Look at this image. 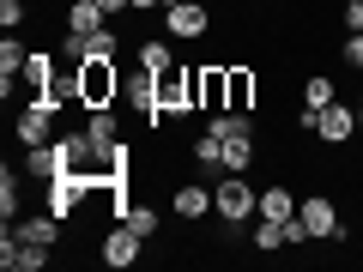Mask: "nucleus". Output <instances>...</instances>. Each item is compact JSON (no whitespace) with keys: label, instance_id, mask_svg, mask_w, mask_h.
<instances>
[{"label":"nucleus","instance_id":"0eeeda50","mask_svg":"<svg viewBox=\"0 0 363 272\" xmlns=\"http://www.w3.org/2000/svg\"><path fill=\"white\" fill-rule=\"evenodd\" d=\"M224 67L230 61H206V67H194V109H224L230 103V79H224Z\"/></svg>","mask_w":363,"mask_h":272},{"label":"nucleus","instance_id":"c85d7f7f","mask_svg":"<svg viewBox=\"0 0 363 272\" xmlns=\"http://www.w3.org/2000/svg\"><path fill=\"white\" fill-rule=\"evenodd\" d=\"M345 30H363V0H351V6H345Z\"/></svg>","mask_w":363,"mask_h":272},{"label":"nucleus","instance_id":"7ed1b4c3","mask_svg":"<svg viewBox=\"0 0 363 272\" xmlns=\"http://www.w3.org/2000/svg\"><path fill=\"white\" fill-rule=\"evenodd\" d=\"M194 109V67H169V73H157V115H188Z\"/></svg>","mask_w":363,"mask_h":272},{"label":"nucleus","instance_id":"ddd939ff","mask_svg":"<svg viewBox=\"0 0 363 272\" xmlns=\"http://www.w3.org/2000/svg\"><path fill=\"white\" fill-rule=\"evenodd\" d=\"M13 236H18V242H37V248H55V242H61V218H55L49 206H43V212H18Z\"/></svg>","mask_w":363,"mask_h":272},{"label":"nucleus","instance_id":"dca6fc26","mask_svg":"<svg viewBox=\"0 0 363 272\" xmlns=\"http://www.w3.org/2000/svg\"><path fill=\"white\" fill-rule=\"evenodd\" d=\"M218 140V133H212ZM224 145V176H248L255 169V133H230V140H218Z\"/></svg>","mask_w":363,"mask_h":272},{"label":"nucleus","instance_id":"cd10ccee","mask_svg":"<svg viewBox=\"0 0 363 272\" xmlns=\"http://www.w3.org/2000/svg\"><path fill=\"white\" fill-rule=\"evenodd\" d=\"M345 61L351 73H363V30H345Z\"/></svg>","mask_w":363,"mask_h":272},{"label":"nucleus","instance_id":"1a4fd4ad","mask_svg":"<svg viewBox=\"0 0 363 272\" xmlns=\"http://www.w3.org/2000/svg\"><path fill=\"white\" fill-rule=\"evenodd\" d=\"M140 248H145V236L140 230H128V224H109L104 230V242H97V254H104V266H133V260H140Z\"/></svg>","mask_w":363,"mask_h":272},{"label":"nucleus","instance_id":"393cba45","mask_svg":"<svg viewBox=\"0 0 363 272\" xmlns=\"http://www.w3.org/2000/svg\"><path fill=\"white\" fill-rule=\"evenodd\" d=\"M140 67H152V73H169V67H176V55H169L164 42L152 37V42H140Z\"/></svg>","mask_w":363,"mask_h":272},{"label":"nucleus","instance_id":"b1692460","mask_svg":"<svg viewBox=\"0 0 363 272\" xmlns=\"http://www.w3.org/2000/svg\"><path fill=\"white\" fill-rule=\"evenodd\" d=\"M18 212H25V194H18V176H13V169H0V218L13 224Z\"/></svg>","mask_w":363,"mask_h":272},{"label":"nucleus","instance_id":"5701e85b","mask_svg":"<svg viewBox=\"0 0 363 272\" xmlns=\"http://www.w3.org/2000/svg\"><path fill=\"white\" fill-rule=\"evenodd\" d=\"M279 248H291L285 242V224H279V218H260L255 224V254H279Z\"/></svg>","mask_w":363,"mask_h":272},{"label":"nucleus","instance_id":"6e6552de","mask_svg":"<svg viewBox=\"0 0 363 272\" xmlns=\"http://www.w3.org/2000/svg\"><path fill=\"white\" fill-rule=\"evenodd\" d=\"M357 128H363V115H357L351 103H339V97L315 115V133H321L327 145H351V140H357Z\"/></svg>","mask_w":363,"mask_h":272},{"label":"nucleus","instance_id":"f3484780","mask_svg":"<svg viewBox=\"0 0 363 272\" xmlns=\"http://www.w3.org/2000/svg\"><path fill=\"white\" fill-rule=\"evenodd\" d=\"M224 79H230V103H224V109H242V115H248V109H255V91H260V79H255V67H224Z\"/></svg>","mask_w":363,"mask_h":272},{"label":"nucleus","instance_id":"423d86ee","mask_svg":"<svg viewBox=\"0 0 363 272\" xmlns=\"http://www.w3.org/2000/svg\"><path fill=\"white\" fill-rule=\"evenodd\" d=\"M297 212H303V224H309V236H315V242H345V224H339V206H333L327 194H309Z\"/></svg>","mask_w":363,"mask_h":272},{"label":"nucleus","instance_id":"a878e982","mask_svg":"<svg viewBox=\"0 0 363 272\" xmlns=\"http://www.w3.org/2000/svg\"><path fill=\"white\" fill-rule=\"evenodd\" d=\"M121 224H128V230H140L145 242H152V236H157V206H128V218H121Z\"/></svg>","mask_w":363,"mask_h":272},{"label":"nucleus","instance_id":"6ab92c4d","mask_svg":"<svg viewBox=\"0 0 363 272\" xmlns=\"http://www.w3.org/2000/svg\"><path fill=\"white\" fill-rule=\"evenodd\" d=\"M260 218H297V194H291L285 181H272V188H260Z\"/></svg>","mask_w":363,"mask_h":272},{"label":"nucleus","instance_id":"f257e3e1","mask_svg":"<svg viewBox=\"0 0 363 272\" xmlns=\"http://www.w3.org/2000/svg\"><path fill=\"white\" fill-rule=\"evenodd\" d=\"M121 85H128V73L116 61H79V103L85 109H116Z\"/></svg>","mask_w":363,"mask_h":272},{"label":"nucleus","instance_id":"9d476101","mask_svg":"<svg viewBox=\"0 0 363 272\" xmlns=\"http://www.w3.org/2000/svg\"><path fill=\"white\" fill-rule=\"evenodd\" d=\"M55 115H61L55 103H25V109H18V121H13L18 145H49L55 140Z\"/></svg>","mask_w":363,"mask_h":272},{"label":"nucleus","instance_id":"aec40b11","mask_svg":"<svg viewBox=\"0 0 363 272\" xmlns=\"http://www.w3.org/2000/svg\"><path fill=\"white\" fill-rule=\"evenodd\" d=\"M104 6H97V0H73V6H67V30H73V37H91V30H104Z\"/></svg>","mask_w":363,"mask_h":272},{"label":"nucleus","instance_id":"f8f14e48","mask_svg":"<svg viewBox=\"0 0 363 272\" xmlns=\"http://www.w3.org/2000/svg\"><path fill=\"white\" fill-rule=\"evenodd\" d=\"M55 55H43V49H30V61L18 67V85H25V97L30 103H49V91H55Z\"/></svg>","mask_w":363,"mask_h":272},{"label":"nucleus","instance_id":"20e7f679","mask_svg":"<svg viewBox=\"0 0 363 272\" xmlns=\"http://www.w3.org/2000/svg\"><path fill=\"white\" fill-rule=\"evenodd\" d=\"M116 55H121V37H116V30H91V37H73V30H67V37H61V61L67 67H79V61H116Z\"/></svg>","mask_w":363,"mask_h":272},{"label":"nucleus","instance_id":"39448f33","mask_svg":"<svg viewBox=\"0 0 363 272\" xmlns=\"http://www.w3.org/2000/svg\"><path fill=\"white\" fill-rule=\"evenodd\" d=\"M85 200H91V181L85 176H73V169H61V176H49V200H43V206H49L55 212V218H73V212L79 206H85Z\"/></svg>","mask_w":363,"mask_h":272},{"label":"nucleus","instance_id":"2eb2a0df","mask_svg":"<svg viewBox=\"0 0 363 272\" xmlns=\"http://www.w3.org/2000/svg\"><path fill=\"white\" fill-rule=\"evenodd\" d=\"M121 97H128V103L140 109L145 121H157V73H152V67H140V73H128V85H121Z\"/></svg>","mask_w":363,"mask_h":272},{"label":"nucleus","instance_id":"412c9836","mask_svg":"<svg viewBox=\"0 0 363 272\" xmlns=\"http://www.w3.org/2000/svg\"><path fill=\"white\" fill-rule=\"evenodd\" d=\"M85 133L104 145V152H109V145H121V121H116V109H85Z\"/></svg>","mask_w":363,"mask_h":272},{"label":"nucleus","instance_id":"c756f323","mask_svg":"<svg viewBox=\"0 0 363 272\" xmlns=\"http://www.w3.org/2000/svg\"><path fill=\"white\" fill-rule=\"evenodd\" d=\"M104 13H133V0H97Z\"/></svg>","mask_w":363,"mask_h":272},{"label":"nucleus","instance_id":"4468645a","mask_svg":"<svg viewBox=\"0 0 363 272\" xmlns=\"http://www.w3.org/2000/svg\"><path fill=\"white\" fill-rule=\"evenodd\" d=\"M164 25H169V37H206L212 13L200 0H176V6H164Z\"/></svg>","mask_w":363,"mask_h":272},{"label":"nucleus","instance_id":"2f4dec72","mask_svg":"<svg viewBox=\"0 0 363 272\" xmlns=\"http://www.w3.org/2000/svg\"><path fill=\"white\" fill-rule=\"evenodd\" d=\"M345 6H351V0H345Z\"/></svg>","mask_w":363,"mask_h":272},{"label":"nucleus","instance_id":"a211bd4d","mask_svg":"<svg viewBox=\"0 0 363 272\" xmlns=\"http://www.w3.org/2000/svg\"><path fill=\"white\" fill-rule=\"evenodd\" d=\"M169 206H176V218H206L212 212V188H200V181H188V188H176V200H169Z\"/></svg>","mask_w":363,"mask_h":272},{"label":"nucleus","instance_id":"9b49d317","mask_svg":"<svg viewBox=\"0 0 363 272\" xmlns=\"http://www.w3.org/2000/svg\"><path fill=\"white\" fill-rule=\"evenodd\" d=\"M49 254H55V248L18 242L13 224H6V236H0V266H6V272H43V266H49Z\"/></svg>","mask_w":363,"mask_h":272},{"label":"nucleus","instance_id":"7c9ffc66","mask_svg":"<svg viewBox=\"0 0 363 272\" xmlns=\"http://www.w3.org/2000/svg\"><path fill=\"white\" fill-rule=\"evenodd\" d=\"M357 115H363V91H357Z\"/></svg>","mask_w":363,"mask_h":272},{"label":"nucleus","instance_id":"bb28decb","mask_svg":"<svg viewBox=\"0 0 363 272\" xmlns=\"http://www.w3.org/2000/svg\"><path fill=\"white\" fill-rule=\"evenodd\" d=\"M25 0H0V30H25Z\"/></svg>","mask_w":363,"mask_h":272},{"label":"nucleus","instance_id":"f03ea898","mask_svg":"<svg viewBox=\"0 0 363 272\" xmlns=\"http://www.w3.org/2000/svg\"><path fill=\"white\" fill-rule=\"evenodd\" d=\"M212 212L224 224H248V218H260V194L248 188V176H218L212 181Z\"/></svg>","mask_w":363,"mask_h":272},{"label":"nucleus","instance_id":"4be33fe9","mask_svg":"<svg viewBox=\"0 0 363 272\" xmlns=\"http://www.w3.org/2000/svg\"><path fill=\"white\" fill-rule=\"evenodd\" d=\"M333 97H339V91H333V79H327V73H309V79H303V109H327Z\"/></svg>","mask_w":363,"mask_h":272}]
</instances>
